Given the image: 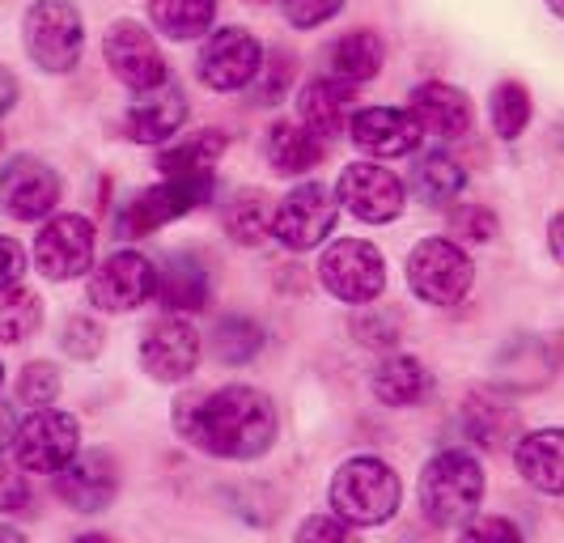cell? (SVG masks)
I'll list each match as a JSON object with an SVG mask.
<instances>
[{"label": "cell", "instance_id": "6da1fadb", "mask_svg": "<svg viewBox=\"0 0 564 543\" xmlns=\"http://www.w3.org/2000/svg\"><path fill=\"white\" fill-rule=\"evenodd\" d=\"M174 430L183 442L213 458H259L276 442V403L254 387H221L174 403Z\"/></svg>", "mask_w": 564, "mask_h": 543}, {"label": "cell", "instance_id": "7a4b0ae2", "mask_svg": "<svg viewBox=\"0 0 564 543\" xmlns=\"http://www.w3.org/2000/svg\"><path fill=\"white\" fill-rule=\"evenodd\" d=\"M484 501V467L467 450H442L421 471V510L424 522L442 531H463Z\"/></svg>", "mask_w": 564, "mask_h": 543}, {"label": "cell", "instance_id": "3957f363", "mask_svg": "<svg viewBox=\"0 0 564 543\" xmlns=\"http://www.w3.org/2000/svg\"><path fill=\"white\" fill-rule=\"evenodd\" d=\"M403 501L395 467L373 455H357L339 463L332 476V514H339L348 526H382L395 518Z\"/></svg>", "mask_w": 564, "mask_h": 543}, {"label": "cell", "instance_id": "277c9868", "mask_svg": "<svg viewBox=\"0 0 564 543\" xmlns=\"http://www.w3.org/2000/svg\"><path fill=\"white\" fill-rule=\"evenodd\" d=\"M26 56L43 73H73L85 52V22L73 0H34L22 18Z\"/></svg>", "mask_w": 564, "mask_h": 543}, {"label": "cell", "instance_id": "5b68a950", "mask_svg": "<svg viewBox=\"0 0 564 543\" xmlns=\"http://www.w3.org/2000/svg\"><path fill=\"white\" fill-rule=\"evenodd\" d=\"M213 196V171H196V174H166L158 187L149 192H137L132 200L119 208L115 226L123 238H144L153 229L170 226L178 217H187L192 208Z\"/></svg>", "mask_w": 564, "mask_h": 543}, {"label": "cell", "instance_id": "8992f818", "mask_svg": "<svg viewBox=\"0 0 564 543\" xmlns=\"http://www.w3.org/2000/svg\"><path fill=\"white\" fill-rule=\"evenodd\" d=\"M476 281V263L454 238H421L408 256V285L429 306H458Z\"/></svg>", "mask_w": 564, "mask_h": 543}, {"label": "cell", "instance_id": "52a82bcc", "mask_svg": "<svg viewBox=\"0 0 564 543\" xmlns=\"http://www.w3.org/2000/svg\"><path fill=\"white\" fill-rule=\"evenodd\" d=\"M318 281L339 302L369 306L387 289V263H382V251L366 238H339L318 259Z\"/></svg>", "mask_w": 564, "mask_h": 543}, {"label": "cell", "instance_id": "ba28073f", "mask_svg": "<svg viewBox=\"0 0 564 543\" xmlns=\"http://www.w3.org/2000/svg\"><path fill=\"white\" fill-rule=\"evenodd\" d=\"M339 221V196L327 183H302L293 187L276 213H272V234L284 251H314L323 247Z\"/></svg>", "mask_w": 564, "mask_h": 543}, {"label": "cell", "instance_id": "9c48e42d", "mask_svg": "<svg viewBox=\"0 0 564 543\" xmlns=\"http://www.w3.org/2000/svg\"><path fill=\"white\" fill-rule=\"evenodd\" d=\"M82 450V425L77 416L59 408H34L13 433V458L30 476H56L68 458Z\"/></svg>", "mask_w": 564, "mask_h": 543}, {"label": "cell", "instance_id": "30bf717a", "mask_svg": "<svg viewBox=\"0 0 564 543\" xmlns=\"http://www.w3.org/2000/svg\"><path fill=\"white\" fill-rule=\"evenodd\" d=\"M94 247H98V234L89 226V217L77 213H59L47 217L39 238H34V263L47 281H77L94 268Z\"/></svg>", "mask_w": 564, "mask_h": 543}, {"label": "cell", "instance_id": "8fae6325", "mask_svg": "<svg viewBox=\"0 0 564 543\" xmlns=\"http://www.w3.org/2000/svg\"><path fill=\"white\" fill-rule=\"evenodd\" d=\"M259 64H263V47H259V39H254L251 30L221 26L204 39L196 73L208 89H217V94H238V89H247L254 82Z\"/></svg>", "mask_w": 564, "mask_h": 543}, {"label": "cell", "instance_id": "7c38bea8", "mask_svg": "<svg viewBox=\"0 0 564 543\" xmlns=\"http://www.w3.org/2000/svg\"><path fill=\"white\" fill-rule=\"evenodd\" d=\"M336 196L357 221L387 226V221H395L399 213H403L408 187L399 183L395 171H387L378 162H352V166H344V174H339Z\"/></svg>", "mask_w": 564, "mask_h": 543}, {"label": "cell", "instance_id": "4fadbf2b", "mask_svg": "<svg viewBox=\"0 0 564 543\" xmlns=\"http://www.w3.org/2000/svg\"><path fill=\"white\" fill-rule=\"evenodd\" d=\"M59 204V174L43 162L18 153L0 171V208L13 221H47Z\"/></svg>", "mask_w": 564, "mask_h": 543}, {"label": "cell", "instance_id": "5bb4252c", "mask_svg": "<svg viewBox=\"0 0 564 543\" xmlns=\"http://www.w3.org/2000/svg\"><path fill=\"white\" fill-rule=\"evenodd\" d=\"M153 297V259L141 251H115L89 268V302L107 315H128Z\"/></svg>", "mask_w": 564, "mask_h": 543}, {"label": "cell", "instance_id": "9a60e30c", "mask_svg": "<svg viewBox=\"0 0 564 543\" xmlns=\"http://www.w3.org/2000/svg\"><path fill=\"white\" fill-rule=\"evenodd\" d=\"M102 56H107V68L115 73V82H123L132 94L166 82V59L158 52L153 34L141 22H132V18L107 26V34H102Z\"/></svg>", "mask_w": 564, "mask_h": 543}, {"label": "cell", "instance_id": "2e32d148", "mask_svg": "<svg viewBox=\"0 0 564 543\" xmlns=\"http://www.w3.org/2000/svg\"><path fill=\"white\" fill-rule=\"evenodd\" d=\"M141 366L153 382H187L199 366V336L187 318L166 315L141 340Z\"/></svg>", "mask_w": 564, "mask_h": 543}, {"label": "cell", "instance_id": "e0dca14e", "mask_svg": "<svg viewBox=\"0 0 564 543\" xmlns=\"http://www.w3.org/2000/svg\"><path fill=\"white\" fill-rule=\"evenodd\" d=\"M115 492H119V467L107 450H89V455L77 450L56 471V497L77 514H102Z\"/></svg>", "mask_w": 564, "mask_h": 543}, {"label": "cell", "instance_id": "ac0fdd59", "mask_svg": "<svg viewBox=\"0 0 564 543\" xmlns=\"http://www.w3.org/2000/svg\"><path fill=\"white\" fill-rule=\"evenodd\" d=\"M352 141L369 158H412L424 144V128L412 111H395V107H366L352 115L348 123Z\"/></svg>", "mask_w": 564, "mask_h": 543}, {"label": "cell", "instance_id": "d6986e66", "mask_svg": "<svg viewBox=\"0 0 564 543\" xmlns=\"http://www.w3.org/2000/svg\"><path fill=\"white\" fill-rule=\"evenodd\" d=\"M183 123H187V98L170 82L153 89H137V102L123 115V132L137 144H166Z\"/></svg>", "mask_w": 564, "mask_h": 543}, {"label": "cell", "instance_id": "ffe728a7", "mask_svg": "<svg viewBox=\"0 0 564 543\" xmlns=\"http://www.w3.org/2000/svg\"><path fill=\"white\" fill-rule=\"evenodd\" d=\"M357 89L361 86L339 82V77H318V82L302 86V94H297V119L323 141L344 137L352 115H357Z\"/></svg>", "mask_w": 564, "mask_h": 543}, {"label": "cell", "instance_id": "44dd1931", "mask_svg": "<svg viewBox=\"0 0 564 543\" xmlns=\"http://www.w3.org/2000/svg\"><path fill=\"white\" fill-rule=\"evenodd\" d=\"M412 115L421 119L424 141H463L471 132V98L446 82H424L412 89Z\"/></svg>", "mask_w": 564, "mask_h": 543}, {"label": "cell", "instance_id": "7402d4cb", "mask_svg": "<svg viewBox=\"0 0 564 543\" xmlns=\"http://www.w3.org/2000/svg\"><path fill=\"white\" fill-rule=\"evenodd\" d=\"M153 297L166 306L170 315H196L208 302V276L199 268V259L170 251L153 263Z\"/></svg>", "mask_w": 564, "mask_h": 543}, {"label": "cell", "instance_id": "603a6c76", "mask_svg": "<svg viewBox=\"0 0 564 543\" xmlns=\"http://www.w3.org/2000/svg\"><path fill=\"white\" fill-rule=\"evenodd\" d=\"M513 467L531 488L547 497H564V430H535L518 437Z\"/></svg>", "mask_w": 564, "mask_h": 543}, {"label": "cell", "instance_id": "cb8c5ba5", "mask_svg": "<svg viewBox=\"0 0 564 543\" xmlns=\"http://www.w3.org/2000/svg\"><path fill=\"white\" fill-rule=\"evenodd\" d=\"M263 158H268V166L276 174H306L318 166V158H323V137H314L311 128L297 119H281V123H272L268 128V137H263Z\"/></svg>", "mask_w": 564, "mask_h": 543}, {"label": "cell", "instance_id": "d4e9b609", "mask_svg": "<svg viewBox=\"0 0 564 543\" xmlns=\"http://www.w3.org/2000/svg\"><path fill=\"white\" fill-rule=\"evenodd\" d=\"M382 59H387V47L373 30H348L339 34L327 52V64H332V77L339 82H352V86H366L382 73Z\"/></svg>", "mask_w": 564, "mask_h": 543}, {"label": "cell", "instance_id": "484cf974", "mask_svg": "<svg viewBox=\"0 0 564 543\" xmlns=\"http://www.w3.org/2000/svg\"><path fill=\"white\" fill-rule=\"evenodd\" d=\"M217 18V0H149V22L170 43H187L208 34Z\"/></svg>", "mask_w": 564, "mask_h": 543}, {"label": "cell", "instance_id": "4316f807", "mask_svg": "<svg viewBox=\"0 0 564 543\" xmlns=\"http://www.w3.org/2000/svg\"><path fill=\"white\" fill-rule=\"evenodd\" d=\"M412 192L424 204H433V208H451L467 192V174L446 153H429V158L416 162V171H412Z\"/></svg>", "mask_w": 564, "mask_h": 543}, {"label": "cell", "instance_id": "83f0119b", "mask_svg": "<svg viewBox=\"0 0 564 543\" xmlns=\"http://www.w3.org/2000/svg\"><path fill=\"white\" fill-rule=\"evenodd\" d=\"M272 204L263 192H254V187H242V192H234L226 204V229L229 238L238 242V247H259V242H268V234H272Z\"/></svg>", "mask_w": 564, "mask_h": 543}, {"label": "cell", "instance_id": "f1b7e54d", "mask_svg": "<svg viewBox=\"0 0 564 543\" xmlns=\"http://www.w3.org/2000/svg\"><path fill=\"white\" fill-rule=\"evenodd\" d=\"M429 391V373L416 357H387L378 370H373V395L387 403V408H408Z\"/></svg>", "mask_w": 564, "mask_h": 543}, {"label": "cell", "instance_id": "f546056e", "mask_svg": "<svg viewBox=\"0 0 564 543\" xmlns=\"http://www.w3.org/2000/svg\"><path fill=\"white\" fill-rule=\"evenodd\" d=\"M221 153H226V132H217V128H204V132H192L187 141L166 144V149L158 153V171H162V174L213 171Z\"/></svg>", "mask_w": 564, "mask_h": 543}, {"label": "cell", "instance_id": "4dcf8cb0", "mask_svg": "<svg viewBox=\"0 0 564 543\" xmlns=\"http://www.w3.org/2000/svg\"><path fill=\"white\" fill-rule=\"evenodd\" d=\"M43 327V297L26 285L0 289V344H22Z\"/></svg>", "mask_w": 564, "mask_h": 543}, {"label": "cell", "instance_id": "1f68e13d", "mask_svg": "<svg viewBox=\"0 0 564 543\" xmlns=\"http://www.w3.org/2000/svg\"><path fill=\"white\" fill-rule=\"evenodd\" d=\"M463 425H467V433L480 442L484 450L506 446L509 437H513V430H518V421H513V412H509L506 403H497L492 395H484V391H476V395L467 400Z\"/></svg>", "mask_w": 564, "mask_h": 543}, {"label": "cell", "instance_id": "d6a6232c", "mask_svg": "<svg viewBox=\"0 0 564 543\" xmlns=\"http://www.w3.org/2000/svg\"><path fill=\"white\" fill-rule=\"evenodd\" d=\"M488 119H492V132L501 141H518L531 123V94L522 82H501L488 98Z\"/></svg>", "mask_w": 564, "mask_h": 543}, {"label": "cell", "instance_id": "836d02e7", "mask_svg": "<svg viewBox=\"0 0 564 543\" xmlns=\"http://www.w3.org/2000/svg\"><path fill=\"white\" fill-rule=\"evenodd\" d=\"M259 348H263V327L251 323V318L229 315L213 327V352L226 366H247V361L259 357Z\"/></svg>", "mask_w": 564, "mask_h": 543}, {"label": "cell", "instance_id": "e575fe53", "mask_svg": "<svg viewBox=\"0 0 564 543\" xmlns=\"http://www.w3.org/2000/svg\"><path fill=\"white\" fill-rule=\"evenodd\" d=\"M293 59H289V52H272V56H263V64H259V73H254V102L259 107H276V102H284V94H289V86H293Z\"/></svg>", "mask_w": 564, "mask_h": 543}, {"label": "cell", "instance_id": "d590c367", "mask_svg": "<svg viewBox=\"0 0 564 543\" xmlns=\"http://www.w3.org/2000/svg\"><path fill=\"white\" fill-rule=\"evenodd\" d=\"M59 400V373L56 366H47V361H30L22 378H18V403H26V408H47V403Z\"/></svg>", "mask_w": 564, "mask_h": 543}, {"label": "cell", "instance_id": "8d00e7d4", "mask_svg": "<svg viewBox=\"0 0 564 543\" xmlns=\"http://www.w3.org/2000/svg\"><path fill=\"white\" fill-rule=\"evenodd\" d=\"M59 348H64L68 357H77V361H89V357L102 352V327H98L89 315H73L68 323H64Z\"/></svg>", "mask_w": 564, "mask_h": 543}, {"label": "cell", "instance_id": "74e56055", "mask_svg": "<svg viewBox=\"0 0 564 543\" xmlns=\"http://www.w3.org/2000/svg\"><path fill=\"white\" fill-rule=\"evenodd\" d=\"M344 9V0H284V22L293 30H318L327 26Z\"/></svg>", "mask_w": 564, "mask_h": 543}, {"label": "cell", "instance_id": "f35d334b", "mask_svg": "<svg viewBox=\"0 0 564 543\" xmlns=\"http://www.w3.org/2000/svg\"><path fill=\"white\" fill-rule=\"evenodd\" d=\"M30 506V485L22 476V463L0 455V514H18Z\"/></svg>", "mask_w": 564, "mask_h": 543}, {"label": "cell", "instance_id": "ab89813d", "mask_svg": "<svg viewBox=\"0 0 564 543\" xmlns=\"http://www.w3.org/2000/svg\"><path fill=\"white\" fill-rule=\"evenodd\" d=\"M451 229H454V238H463V242H488V238L497 234V217H492V208H484V204H463L451 217Z\"/></svg>", "mask_w": 564, "mask_h": 543}, {"label": "cell", "instance_id": "60d3db41", "mask_svg": "<svg viewBox=\"0 0 564 543\" xmlns=\"http://www.w3.org/2000/svg\"><path fill=\"white\" fill-rule=\"evenodd\" d=\"M348 535H352V526H348V522H344V518L339 514H314V518H306V522H302V526H297V540H323V543H344L348 540Z\"/></svg>", "mask_w": 564, "mask_h": 543}, {"label": "cell", "instance_id": "b9f144b4", "mask_svg": "<svg viewBox=\"0 0 564 543\" xmlns=\"http://www.w3.org/2000/svg\"><path fill=\"white\" fill-rule=\"evenodd\" d=\"M22 272H26V251H22V242L0 234V289L18 285Z\"/></svg>", "mask_w": 564, "mask_h": 543}, {"label": "cell", "instance_id": "7bdbcfd3", "mask_svg": "<svg viewBox=\"0 0 564 543\" xmlns=\"http://www.w3.org/2000/svg\"><path fill=\"white\" fill-rule=\"evenodd\" d=\"M467 540H522V531L506 522V518H480V522H467L463 526Z\"/></svg>", "mask_w": 564, "mask_h": 543}, {"label": "cell", "instance_id": "ee69618b", "mask_svg": "<svg viewBox=\"0 0 564 543\" xmlns=\"http://www.w3.org/2000/svg\"><path fill=\"white\" fill-rule=\"evenodd\" d=\"M13 102H18V77L0 64V115H9L13 111Z\"/></svg>", "mask_w": 564, "mask_h": 543}, {"label": "cell", "instance_id": "f6af8a7d", "mask_svg": "<svg viewBox=\"0 0 564 543\" xmlns=\"http://www.w3.org/2000/svg\"><path fill=\"white\" fill-rule=\"evenodd\" d=\"M547 247H552V259L564 263V213H556L552 226H547Z\"/></svg>", "mask_w": 564, "mask_h": 543}, {"label": "cell", "instance_id": "bcb514c9", "mask_svg": "<svg viewBox=\"0 0 564 543\" xmlns=\"http://www.w3.org/2000/svg\"><path fill=\"white\" fill-rule=\"evenodd\" d=\"M0 540H9V543H22V531H18V526H0Z\"/></svg>", "mask_w": 564, "mask_h": 543}, {"label": "cell", "instance_id": "7dc6e473", "mask_svg": "<svg viewBox=\"0 0 564 543\" xmlns=\"http://www.w3.org/2000/svg\"><path fill=\"white\" fill-rule=\"evenodd\" d=\"M547 9H552L556 18H564V0H547Z\"/></svg>", "mask_w": 564, "mask_h": 543}, {"label": "cell", "instance_id": "c3c4849f", "mask_svg": "<svg viewBox=\"0 0 564 543\" xmlns=\"http://www.w3.org/2000/svg\"><path fill=\"white\" fill-rule=\"evenodd\" d=\"M247 4H272V0H247Z\"/></svg>", "mask_w": 564, "mask_h": 543}, {"label": "cell", "instance_id": "681fc988", "mask_svg": "<svg viewBox=\"0 0 564 543\" xmlns=\"http://www.w3.org/2000/svg\"><path fill=\"white\" fill-rule=\"evenodd\" d=\"M0 149H4V137H0Z\"/></svg>", "mask_w": 564, "mask_h": 543}, {"label": "cell", "instance_id": "f907efd6", "mask_svg": "<svg viewBox=\"0 0 564 543\" xmlns=\"http://www.w3.org/2000/svg\"><path fill=\"white\" fill-rule=\"evenodd\" d=\"M0 382H4V370H0Z\"/></svg>", "mask_w": 564, "mask_h": 543}]
</instances>
